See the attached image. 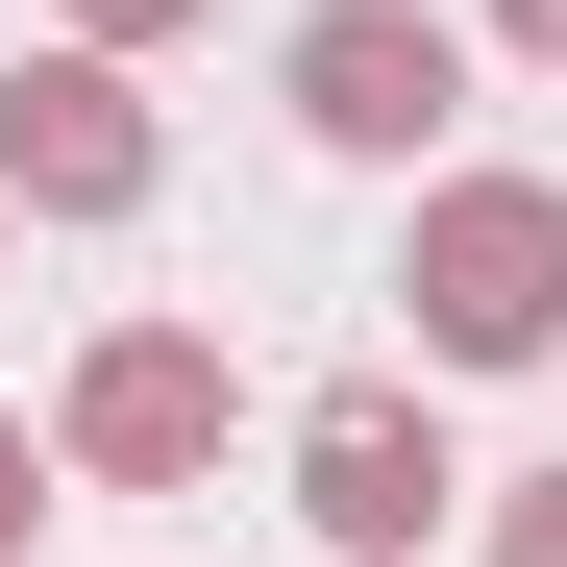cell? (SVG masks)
I'll return each instance as SVG.
<instances>
[{
  "label": "cell",
  "mask_w": 567,
  "mask_h": 567,
  "mask_svg": "<svg viewBox=\"0 0 567 567\" xmlns=\"http://www.w3.org/2000/svg\"><path fill=\"white\" fill-rule=\"evenodd\" d=\"M74 468H124V494L223 468V346H198V321H124L100 370H74Z\"/></svg>",
  "instance_id": "7a4b0ae2"
},
{
  "label": "cell",
  "mask_w": 567,
  "mask_h": 567,
  "mask_svg": "<svg viewBox=\"0 0 567 567\" xmlns=\"http://www.w3.org/2000/svg\"><path fill=\"white\" fill-rule=\"evenodd\" d=\"M468 100V74H444V25H395V0H321V25H297V124L321 148H420Z\"/></svg>",
  "instance_id": "277c9868"
},
{
  "label": "cell",
  "mask_w": 567,
  "mask_h": 567,
  "mask_svg": "<svg viewBox=\"0 0 567 567\" xmlns=\"http://www.w3.org/2000/svg\"><path fill=\"white\" fill-rule=\"evenodd\" d=\"M494 567H567V468H543V494H518V518H494Z\"/></svg>",
  "instance_id": "8992f818"
},
{
  "label": "cell",
  "mask_w": 567,
  "mask_h": 567,
  "mask_svg": "<svg viewBox=\"0 0 567 567\" xmlns=\"http://www.w3.org/2000/svg\"><path fill=\"white\" fill-rule=\"evenodd\" d=\"M74 25H173V0H74Z\"/></svg>",
  "instance_id": "9c48e42d"
},
{
  "label": "cell",
  "mask_w": 567,
  "mask_h": 567,
  "mask_svg": "<svg viewBox=\"0 0 567 567\" xmlns=\"http://www.w3.org/2000/svg\"><path fill=\"white\" fill-rule=\"evenodd\" d=\"M0 198H50V223H124V198H148V124H124V74H25V100H0Z\"/></svg>",
  "instance_id": "5b68a950"
},
{
  "label": "cell",
  "mask_w": 567,
  "mask_h": 567,
  "mask_svg": "<svg viewBox=\"0 0 567 567\" xmlns=\"http://www.w3.org/2000/svg\"><path fill=\"white\" fill-rule=\"evenodd\" d=\"M420 346H444V370H518V346H567V198L468 173V198L420 223Z\"/></svg>",
  "instance_id": "6da1fadb"
},
{
  "label": "cell",
  "mask_w": 567,
  "mask_h": 567,
  "mask_svg": "<svg viewBox=\"0 0 567 567\" xmlns=\"http://www.w3.org/2000/svg\"><path fill=\"white\" fill-rule=\"evenodd\" d=\"M444 494H468V468L420 444V395H321V420H297V518H321L346 567H395V543H420Z\"/></svg>",
  "instance_id": "3957f363"
},
{
  "label": "cell",
  "mask_w": 567,
  "mask_h": 567,
  "mask_svg": "<svg viewBox=\"0 0 567 567\" xmlns=\"http://www.w3.org/2000/svg\"><path fill=\"white\" fill-rule=\"evenodd\" d=\"M494 25H518V50H567V0H494Z\"/></svg>",
  "instance_id": "ba28073f"
},
{
  "label": "cell",
  "mask_w": 567,
  "mask_h": 567,
  "mask_svg": "<svg viewBox=\"0 0 567 567\" xmlns=\"http://www.w3.org/2000/svg\"><path fill=\"white\" fill-rule=\"evenodd\" d=\"M25 518H50V468H25V420H0V543H25Z\"/></svg>",
  "instance_id": "52a82bcc"
}]
</instances>
